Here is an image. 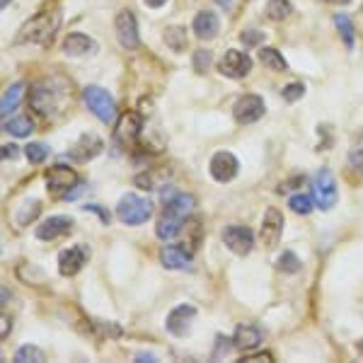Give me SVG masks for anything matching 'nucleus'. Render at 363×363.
I'll use <instances>...</instances> for the list:
<instances>
[{
	"label": "nucleus",
	"instance_id": "obj_7",
	"mask_svg": "<svg viewBox=\"0 0 363 363\" xmlns=\"http://www.w3.org/2000/svg\"><path fill=\"white\" fill-rule=\"evenodd\" d=\"M223 242L230 252L245 257V255H250L252 247H255V235H252V230L245 225H225L223 228Z\"/></svg>",
	"mask_w": 363,
	"mask_h": 363
},
{
	"label": "nucleus",
	"instance_id": "obj_38",
	"mask_svg": "<svg viewBox=\"0 0 363 363\" xmlns=\"http://www.w3.org/2000/svg\"><path fill=\"white\" fill-rule=\"evenodd\" d=\"M233 347V344H230V339H225V337H218V349H216L213 351V359H218V356L220 354H228V349H230Z\"/></svg>",
	"mask_w": 363,
	"mask_h": 363
},
{
	"label": "nucleus",
	"instance_id": "obj_5",
	"mask_svg": "<svg viewBox=\"0 0 363 363\" xmlns=\"http://www.w3.org/2000/svg\"><path fill=\"white\" fill-rule=\"evenodd\" d=\"M313 199H315V203H318L322 211H330L337 203V199H339L337 182H335V174H332L327 167H322L320 172L315 174V179H313Z\"/></svg>",
	"mask_w": 363,
	"mask_h": 363
},
{
	"label": "nucleus",
	"instance_id": "obj_47",
	"mask_svg": "<svg viewBox=\"0 0 363 363\" xmlns=\"http://www.w3.org/2000/svg\"><path fill=\"white\" fill-rule=\"evenodd\" d=\"M361 167H363V165H361Z\"/></svg>",
	"mask_w": 363,
	"mask_h": 363
},
{
	"label": "nucleus",
	"instance_id": "obj_19",
	"mask_svg": "<svg viewBox=\"0 0 363 363\" xmlns=\"http://www.w3.org/2000/svg\"><path fill=\"white\" fill-rule=\"evenodd\" d=\"M95 49H97L95 42L80 32L68 34V37L63 39V51H66L68 56H85V54H92Z\"/></svg>",
	"mask_w": 363,
	"mask_h": 363
},
{
	"label": "nucleus",
	"instance_id": "obj_12",
	"mask_svg": "<svg viewBox=\"0 0 363 363\" xmlns=\"http://www.w3.org/2000/svg\"><path fill=\"white\" fill-rule=\"evenodd\" d=\"M240 169V162L238 157L233 153H228V150H220V153H216L211 157V177L216 182H230L235 179Z\"/></svg>",
	"mask_w": 363,
	"mask_h": 363
},
{
	"label": "nucleus",
	"instance_id": "obj_22",
	"mask_svg": "<svg viewBox=\"0 0 363 363\" xmlns=\"http://www.w3.org/2000/svg\"><path fill=\"white\" fill-rule=\"evenodd\" d=\"M194 32L199 39H213L216 34H218V17L216 13H208V10H203V13H199L194 17Z\"/></svg>",
	"mask_w": 363,
	"mask_h": 363
},
{
	"label": "nucleus",
	"instance_id": "obj_18",
	"mask_svg": "<svg viewBox=\"0 0 363 363\" xmlns=\"http://www.w3.org/2000/svg\"><path fill=\"white\" fill-rule=\"evenodd\" d=\"M262 344V332L255 325H240L233 337V347L240 351H252Z\"/></svg>",
	"mask_w": 363,
	"mask_h": 363
},
{
	"label": "nucleus",
	"instance_id": "obj_40",
	"mask_svg": "<svg viewBox=\"0 0 363 363\" xmlns=\"http://www.w3.org/2000/svg\"><path fill=\"white\" fill-rule=\"evenodd\" d=\"M3 157H5V160H15V157H17V145H13V143L3 145Z\"/></svg>",
	"mask_w": 363,
	"mask_h": 363
},
{
	"label": "nucleus",
	"instance_id": "obj_32",
	"mask_svg": "<svg viewBox=\"0 0 363 363\" xmlns=\"http://www.w3.org/2000/svg\"><path fill=\"white\" fill-rule=\"evenodd\" d=\"M44 359H46V356H44V351L39 347H20V349H17V354H15L17 363H27V361L42 363Z\"/></svg>",
	"mask_w": 363,
	"mask_h": 363
},
{
	"label": "nucleus",
	"instance_id": "obj_35",
	"mask_svg": "<svg viewBox=\"0 0 363 363\" xmlns=\"http://www.w3.org/2000/svg\"><path fill=\"white\" fill-rule=\"evenodd\" d=\"M240 42H242V46H259L264 42V32H259V29H245V32H240Z\"/></svg>",
	"mask_w": 363,
	"mask_h": 363
},
{
	"label": "nucleus",
	"instance_id": "obj_33",
	"mask_svg": "<svg viewBox=\"0 0 363 363\" xmlns=\"http://www.w3.org/2000/svg\"><path fill=\"white\" fill-rule=\"evenodd\" d=\"M25 155L32 165H42V162L46 160V155H49V148H46L44 143H29L25 148Z\"/></svg>",
	"mask_w": 363,
	"mask_h": 363
},
{
	"label": "nucleus",
	"instance_id": "obj_9",
	"mask_svg": "<svg viewBox=\"0 0 363 363\" xmlns=\"http://www.w3.org/2000/svg\"><path fill=\"white\" fill-rule=\"evenodd\" d=\"M218 70L225 75V78H245V75L252 70V58L245 54V51L228 49L223 58H220Z\"/></svg>",
	"mask_w": 363,
	"mask_h": 363
},
{
	"label": "nucleus",
	"instance_id": "obj_39",
	"mask_svg": "<svg viewBox=\"0 0 363 363\" xmlns=\"http://www.w3.org/2000/svg\"><path fill=\"white\" fill-rule=\"evenodd\" d=\"M83 208H85V211H92V213H97L99 218H102V223H104V225L109 223V213H107V211H102L99 206H95V203H87V206H83Z\"/></svg>",
	"mask_w": 363,
	"mask_h": 363
},
{
	"label": "nucleus",
	"instance_id": "obj_37",
	"mask_svg": "<svg viewBox=\"0 0 363 363\" xmlns=\"http://www.w3.org/2000/svg\"><path fill=\"white\" fill-rule=\"evenodd\" d=\"M211 61H213V56H211V51L201 49L194 54V70H199V73H203V70H208Z\"/></svg>",
	"mask_w": 363,
	"mask_h": 363
},
{
	"label": "nucleus",
	"instance_id": "obj_31",
	"mask_svg": "<svg viewBox=\"0 0 363 363\" xmlns=\"http://www.w3.org/2000/svg\"><path fill=\"white\" fill-rule=\"evenodd\" d=\"M335 25H337L339 32H342V39H344V44H347V49H354V25H351L349 17L347 15H337Z\"/></svg>",
	"mask_w": 363,
	"mask_h": 363
},
{
	"label": "nucleus",
	"instance_id": "obj_34",
	"mask_svg": "<svg viewBox=\"0 0 363 363\" xmlns=\"http://www.w3.org/2000/svg\"><path fill=\"white\" fill-rule=\"evenodd\" d=\"M279 269L286 274H296V272H301V259H298L294 252H284V255L279 257Z\"/></svg>",
	"mask_w": 363,
	"mask_h": 363
},
{
	"label": "nucleus",
	"instance_id": "obj_17",
	"mask_svg": "<svg viewBox=\"0 0 363 363\" xmlns=\"http://www.w3.org/2000/svg\"><path fill=\"white\" fill-rule=\"evenodd\" d=\"M160 259L165 269H189L191 252L184 250V245H169L160 252Z\"/></svg>",
	"mask_w": 363,
	"mask_h": 363
},
{
	"label": "nucleus",
	"instance_id": "obj_23",
	"mask_svg": "<svg viewBox=\"0 0 363 363\" xmlns=\"http://www.w3.org/2000/svg\"><path fill=\"white\" fill-rule=\"evenodd\" d=\"M182 220H184V218L162 213V218L157 220V225H155V235L160 240H165V242H169V240H174L182 233Z\"/></svg>",
	"mask_w": 363,
	"mask_h": 363
},
{
	"label": "nucleus",
	"instance_id": "obj_43",
	"mask_svg": "<svg viewBox=\"0 0 363 363\" xmlns=\"http://www.w3.org/2000/svg\"><path fill=\"white\" fill-rule=\"evenodd\" d=\"M325 3H330V5H349L351 0H325Z\"/></svg>",
	"mask_w": 363,
	"mask_h": 363
},
{
	"label": "nucleus",
	"instance_id": "obj_10",
	"mask_svg": "<svg viewBox=\"0 0 363 363\" xmlns=\"http://www.w3.org/2000/svg\"><path fill=\"white\" fill-rule=\"evenodd\" d=\"M233 114H235L238 124H255V121H259L262 116H264V99H262L259 95L240 97L235 102Z\"/></svg>",
	"mask_w": 363,
	"mask_h": 363
},
{
	"label": "nucleus",
	"instance_id": "obj_27",
	"mask_svg": "<svg viewBox=\"0 0 363 363\" xmlns=\"http://www.w3.org/2000/svg\"><path fill=\"white\" fill-rule=\"evenodd\" d=\"M3 128L8 133H13V136H17V138H25V136H29V133L34 131V124H32V119H29V116H17V119L5 121Z\"/></svg>",
	"mask_w": 363,
	"mask_h": 363
},
{
	"label": "nucleus",
	"instance_id": "obj_8",
	"mask_svg": "<svg viewBox=\"0 0 363 363\" xmlns=\"http://www.w3.org/2000/svg\"><path fill=\"white\" fill-rule=\"evenodd\" d=\"M281 233H284V216H281L279 208L269 206L267 213H264V220H262V228H259V240L267 250L277 247L279 240H281Z\"/></svg>",
	"mask_w": 363,
	"mask_h": 363
},
{
	"label": "nucleus",
	"instance_id": "obj_25",
	"mask_svg": "<svg viewBox=\"0 0 363 363\" xmlns=\"http://www.w3.org/2000/svg\"><path fill=\"white\" fill-rule=\"evenodd\" d=\"M259 61H262V66H267L269 70H279V73L289 70V63L284 61L281 51L272 49V46H267V49H262V51H259Z\"/></svg>",
	"mask_w": 363,
	"mask_h": 363
},
{
	"label": "nucleus",
	"instance_id": "obj_4",
	"mask_svg": "<svg viewBox=\"0 0 363 363\" xmlns=\"http://www.w3.org/2000/svg\"><path fill=\"white\" fill-rule=\"evenodd\" d=\"M83 99H85L87 109H90L102 124H112L114 114H116V104L107 90H102V87H97V85H90L83 90Z\"/></svg>",
	"mask_w": 363,
	"mask_h": 363
},
{
	"label": "nucleus",
	"instance_id": "obj_36",
	"mask_svg": "<svg viewBox=\"0 0 363 363\" xmlns=\"http://www.w3.org/2000/svg\"><path fill=\"white\" fill-rule=\"evenodd\" d=\"M281 95H284L286 102H298V99L306 95V85H303V83H291L289 87H284V92H281Z\"/></svg>",
	"mask_w": 363,
	"mask_h": 363
},
{
	"label": "nucleus",
	"instance_id": "obj_28",
	"mask_svg": "<svg viewBox=\"0 0 363 363\" xmlns=\"http://www.w3.org/2000/svg\"><path fill=\"white\" fill-rule=\"evenodd\" d=\"M184 32H186L184 27H169V29H165V44L172 51H184V46H186V34Z\"/></svg>",
	"mask_w": 363,
	"mask_h": 363
},
{
	"label": "nucleus",
	"instance_id": "obj_30",
	"mask_svg": "<svg viewBox=\"0 0 363 363\" xmlns=\"http://www.w3.org/2000/svg\"><path fill=\"white\" fill-rule=\"evenodd\" d=\"M289 206H291V211H294V213L308 216L310 211L315 208V199H313V196H308V194H296V196H291Z\"/></svg>",
	"mask_w": 363,
	"mask_h": 363
},
{
	"label": "nucleus",
	"instance_id": "obj_44",
	"mask_svg": "<svg viewBox=\"0 0 363 363\" xmlns=\"http://www.w3.org/2000/svg\"><path fill=\"white\" fill-rule=\"evenodd\" d=\"M8 322H10V320H8V318H5V315H3V339L8 337Z\"/></svg>",
	"mask_w": 363,
	"mask_h": 363
},
{
	"label": "nucleus",
	"instance_id": "obj_24",
	"mask_svg": "<svg viewBox=\"0 0 363 363\" xmlns=\"http://www.w3.org/2000/svg\"><path fill=\"white\" fill-rule=\"evenodd\" d=\"M22 95H25V85H22V83H15L13 87H8V90H5V95H3V102H0V114L8 116L10 112H15Z\"/></svg>",
	"mask_w": 363,
	"mask_h": 363
},
{
	"label": "nucleus",
	"instance_id": "obj_14",
	"mask_svg": "<svg viewBox=\"0 0 363 363\" xmlns=\"http://www.w3.org/2000/svg\"><path fill=\"white\" fill-rule=\"evenodd\" d=\"M194 318H196V310L191 308V306H177V308L172 310V313L167 315V330H169V335H174V337L189 335L191 322H194Z\"/></svg>",
	"mask_w": 363,
	"mask_h": 363
},
{
	"label": "nucleus",
	"instance_id": "obj_41",
	"mask_svg": "<svg viewBox=\"0 0 363 363\" xmlns=\"http://www.w3.org/2000/svg\"><path fill=\"white\" fill-rule=\"evenodd\" d=\"M145 5H148V8H162V5L167 3V0H143Z\"/></svg>",
	"mask_w": 363,
	"mask_h": 363
},
{
	"label": "nucleus",
	"instance_id": "obj_11",
	"mask_svg": "<svg viewBox=\"0 0 363 363\" xmlns=\"http://www.w3.org/2000/svg\"><path fill=\"white\" fill-rule=\"evenodd\" d=\"M116 27V39L124 49H136L138 46V25H136V17H133L131 10H121L114 20Z\"/></svg>",
	"mask_w": 363,
	"mask_h": 363
},
{
	"label": "nucleus",
	"instance_id": "obj_1",
	"mask_svg": "<svg viewBox=\"0 0 363 363\" xmlns=\"http://www.w3.org/2000/svg\"><path fill=\"white\" fill-rule=\"evenodd\" d=\"M66 87L58 85L56 80H42V83L34 85L32 95H29V102H32V109L42 116H51L61 109L63 97H66Z\"/></svg>",
	"mask_w": 363,
	"mask_h": 363
},
{
	"label": "nucleus",
	"instance_id": "obj_21",
	"mask_svg": "<svg viewBox=\"0 0 363 363\" xmlns=\"http://www.w3.org/2000/svg\"><path fill=\"white\" fill-rule=\"evenodd\" d=\"M102 148H104V143L95 136V133H85V136L75 143L73 155L78 157V160H92L95 155L102 153Z\"/></svg>",
	"mask_w": 363,
	"mask_h": 363
},
{
	"label": "nucleus",
	"instance_id": "obj_45",
	"mask_svg": "<svg viewBox=\"0 0 363 363\" xmlns=\"http://www.w3.org/2000/svg\"><path fill=\"white\" fill-rule=\"evenodd\" d=\"M356 351H359V354H363V339H361L359 344H356Z\"/></svg>",
	"mask_w": 363,
	"mask_h": 363
},
{
	"label": "nucleus",
	"instance_id": "obj_46",
	"mask_svg": "<svg viewBox=\"0 0 363 363\" xmlns=\"http://www.w3.org/2000/svg\"><path fill=\"white\" fill-rule=\"evenodd\" d=\"M8 3H10V0H3V3H0V5H3V8H8Z\"/></svg>",
	"mask_w": 363,
	"mask_h": 363
},
{
	"label": "nucleus",
	"instance_id": "obj_26",
	"mask_svg": "<svg viewBox=\"0 0 363 363\" xmlns=\"http://www.w3.org/2000/svg\"><path fill=\"white\" fill-rule=\"evenodd\" d=\"M264 13H267L269 20L281 22V20H286V17H291V13H294V5H291L289 0H269Z\"/></svg>",
	"mask_w": 363,
	"mask_h": 363
},
{
	"label": "nucleus",
	"instance_id": "obj_42",
	"mask_svg": "<svg viewBox=\"0 0 363 363\" xmlns=\"http://www.w3.org/2000/svg\"><path fill=\"white\" fill-rule=\"evenodd\" d=\"M138 361H155L153 354H138Z\"/></svg>",
	"mask_w": 363,
	"mask_h": 363
},
{
	"label": "nucleus",
	"instance_id": "obj_16",
	"mask_svg": "<svg viewBox=\"0 0 363 363\" xmlns=\"http://www.w3.org/2000/svg\"><path fill=\"white\" fill-rule=\"evenodd\" d=\"M138 136H140V116L136 112L124 114L119 126H116V140H121L124 145H133Z\"/></svg>",
	"mask_w": 363,
	"mask_h": 363
},
{
	"label": "nucleus",
	"instance_id": "obj_3",
	"mask_svg": "<svg viewBox=\"0 0 363 363\" xmlns=\"http://www.w3.org/2000/svg\"><path fill=\"white\" fill-rule=\"evenodd\" d=\"M153 216V203L136 194H126L116 203V218L126 225H140Z\"/></svg>",
	"mask_w": 363,
	"mask_h": 363
},
{
	"label": "nucleus",
	"instance_id": "obj_2",
	"mask_svg": "<svg viewBox=\"0 0 363 363\" xmlns=\"http://www.w3.org/2000/svg\"><path fill=\"white\" fill-rule=\"evenodd\" d=\"M58 25H61V13H56V10H42V13L37 17H32V20L22 27L20 42L49 44L51 39H54Z\"/></svg>",
	"mask_w": 363,
	"mask_h": 363
},
{
	"label": "nucleus",
	"instance_id": "obj_20",
	"mask_svg": "<svg viewBox=\"0 0 363 363\" xmlns=\"http://www.w3.org/2000/svg\"><path fill=\"white\" fill-rule=\"evenodd\" d=\"M194 206H196V199L191 194H172L165 201V213L177 216V218H186Z\"/></svg>",
	"mask_w": 363,
	"mask_h": 363
},
{
	"label": "nucleus",
	"instance_id": "obj_15",
	"mask_svg": "<svg viewBox=\"0 0 363 363\" xmlns=\"http://www.w3.org/2000/svg\"><path fill=\"white\" fill-rule=\"evenodd\" d=\"M73 228V220L68 216H51L46 218L42 225L37 228V238L39 240H56V238H63L66 233H70Z\"/></svg>",
	"mask_w": 363,
	"mask_h": 363
},
{
	"label": "nucleus",
	"instance_id": "obj_13",
	"mask_svg": "<svg viewBox=\"0 0 363 363\" xmlns=\"http://www.w3.org/2000/svg\"><path fill=\"white\" fill-rule=\"evenodd\" d=\"M46 184H49L51 191H66L68 194L70 186H80L78 172L66 165H54V167L46 169Z\"/></svg>",
	"mask_w": 363,
	"mask_h": 363
},
{
	"label": "nucleus",
	"instance_id": "obj_6",
	"mask_svg": "<svg viewBox=\"0 0 363 363\" xmlns=\"http://www.w3.org/2000/svg\"><path fill=\"white\" fill-rule=\"evenodd\" d=\"M87 259H90V247L87 245H73V247L63 250L58 255V272H61V277H75L87 264Z\"/></svg>",
	"mask_w": 363,
	"mask_h": 363
},
{
	"label": "nucleus",
	"instance_id": "obj_29",
	"mask_svg": "<svg viewBox=\"0 0 363 363\" xmlns=\"http://www.w3.org/2000/svg\"><path fill=\"white\" fill-rule=\"evenodd\" d=\"M39 211H42V203H39L37 199H32V201L25 203V206L17 211V223H20V225H29L39 216Z\"/></svg>",
	"mask_w": 363,
	"mask_h": 363
}]
</instances>
